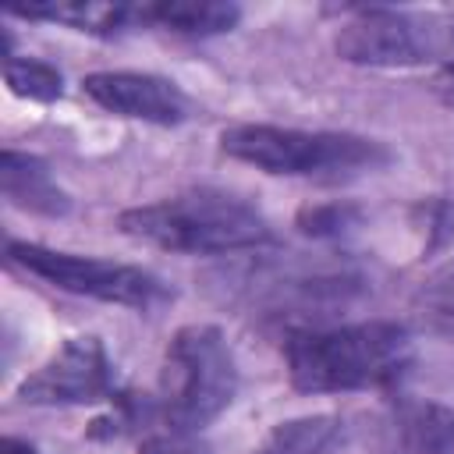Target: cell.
<instances>
[{"label":"cell","mask_w":454,"mask_h":454,"mask_svg":"<svg viewBox=\"0 0 454 454\" xmlns=\"http://www.w3.org/2000/svg\"><path fill=\"white\" fill-rule=\"evenodd\" d=\"M220 149L266 174L351 181L390 163L383 142L351 131H305L280 124H234L220 135Z\"/></svg>","instance_id":"3957f363"},{"label":"cell","mask_w":454,"mask_h":454,"mask_svg":"<svg viewBox=\"0 0 454 454\" xmlns=\"http://www.w3.org/2000/svg\"><path fill=\"white\" fill-rule=\"evenodd\" d=\"M7 255H11V262L25 266L28 273L50 280L60 291L89 294V298H99V301H110V305L153 309V305H163L170 298V287L142 266L96 259V255L57 252V248H46V245H35V241H7Z\"/></svg>","instance_id":"8992f818"},{"label":"cell","mask_w":454,"mask_h":454,"mask_svg":"<svg viewBox=\"0 0 454 454\" xmlns=\"http://www.w3.org/2000/svg\"><path fill=\"white\" fill-rule=\"evenodd\" d=\"M0 188H4V199L21 206V209H32V213H43V216H64L67 213V195L57 188L50 167L32 156V153H18V149H4L0 156Z\"/></svg>","instance_id":"30bf717a"},{"label":"cell","mask_w":454,"mask_h":454,"mask_svg":"<svg viewBox=\"0 0 454 454\" xmlns=\"http://www.w3.org/2000/svg\"><path fill=\"white\" fill-rule=\"evenodd\" d=\"M0 454H39V450H35V447H28L25 440L4 436V440H0Z\"/></svg>","instance_id":"ac0fdd59"},{"label":"cell","mask_w":454,"mask_h":454,"mask_svg":"<svg viewBox=\"0 0 454 454\" xmlns=\"http://www.w3.org/2000/svg\"><path fill=\"white\" fill-rule=\"evenodd\" d=\"M380 454H454V408L401 397L369 426Z\"/></svg>","instance_id":"9c48e42d"},{"label":"cell","mask_w":454,"mask_h":454,"mask_svg":"<svg viewBox=\"0 0 454 454\" xmlns=\"http://www.w3.org/2000/svg\"><path fill=\"white\" fill-rule=\"evenodd\" d=\"M85 96H92L103 110L131 117V121H145V124H181L188 117V96L160 78V74H145V71H96L82 78Z\"/></svg>","instance_id":"ba28073f"},{"label":"cell","mask_w":454,"mask_h":454,"mask_svg":"<svg viewBox=\"0 0 454 454\" xmlns=\"http://www.w3.org/2000/svg\"><path fill=\"white\" fill-rule=\"evenodd\" d=\"M142 454H206V447L195 440V433H177V429H167V433H156L142 443Z\"/></svg>","instance_id":"2e32d148"},{"label":"cell","mask_w":454,"mask_h":454,"mask_svg":"<svg viewBox=\"0 0 454 454\" xmlns=\"http://www.w3.org/2000/svg\"><path fill=\"white\" fill-rule=\"evenodd\" d=\"M433 89H436V96H440L447 106H454V64H443V67H440Z\"/></svg>","instance_id":"e0dca14e"},{"label":"cell","mask_w":454,"mask_h":454,"mask_svg":"<svg viewBox=\"0 0 454 454\" xmlns=\"http://www.w3.org/2000/svg\"><path fill=\"white\" fill-rule=\"evenodd\" d=\"M351 223H355L351 206H316V209H301V216H298V227L316 238H333V234L348 231Z\"/></svg>","instance_id":"5bb4252c"},{"label":"cell","mask_w":454,"mask_h":454,"mask_svg":"<svg viewBox=\"0 0 454 454\" xmlns=\"http://www.w3.org/2000/svg\"><path fill=\"white\" fill-rule=\"evenodd\" d=\"M344 440L340 415H301L280 422L248 454H333Z\"/></svg>","instance_id":"7c38bea8"},{"label":"cell","mask_w":454,"mask_h":454,"mask_svg":"<svg viewBox=\"0 0 454 454\" xmlns=\"http://www.w3.org/2000/svg\"><path fill=\"white\" fill-rule=\"evenodd\" d=\"M422 305L429 312V319L443 323V326H454V270L433 277L422 291Z\"/></svg>","instance_id":"9a60e30c"},{"label":"cell","mask_w":454,"mask_h":454,"mask_svg":"<svg viewBox=\"0 0 454 454\" xmlns=\"http://www.w3.org/2000/svg\"><path fill=\"white\" fill-rule=\"evenodd\" d=\"M121 231L184 255H227L273 241L266 216L245 199L216 188H192L121 213Z\"/></svg>","instance_id":"7a4b0ae2"},{"label":"cell","mask_w":454,"mask_h":454,"mask_svg":"<svg viewBox=\"0 0 454 454\" xmlns=\"http://www.w3.org/2000/svg\"><path fill=\"white\" fill-rule=\"evenodd\" d=\"M287 376L305 394L394 387L415 351L411 333L390 319H365L330 330H294L284 344Z\"/></svg>","instance_id":"6da1fadb"},{"label":"cell","mask_w":454,"mask_h":454,"mask_svg":"<svg viewBox=\"0 0 454 454\" xmlns=\"http://www.w3.org/2000/svg\"><path fill=\"white\" fill-rule=\"evenodd\" d=\"M238 7L216 0H160L145 4V25L177 32V35H216L234 28Z\"/></svg>","instance_id":"8fae6325"},{"label":"cell","mask_w":454,"mask_h":454,"mask_svg":"<svg viewBox=\"0 0 454 454\" xmlns=\"http://www.w3.org/2000/svg\"><path fill=\"white\" fill-rule=\"evenodd\" d=\"M4 78H7L14 96L39 99V103L60 99V85H64L57 67H50V64H43L35 57H7L4 60Z\"/></svg>","instance_id":"4fadbf2b"},{"label":"cell","mask_w":454,"mask_h":454,"mask_svg":"<svg viewBox=\"0 0 454 454\" xmlns=\"http://www.w3.org/2000/svg\"><path fill=\"white\" fill-rule=\"evenodd\" d=\"M114 394V365L99 337H71L21 387L25 404H92Z\"/></svg>","instance_id":"52a82bcc"},{"label":"cell","mask_w":454,"mask_h":454,"mask_svg":"<svg viewBox=\"0 0 454 454\" xmlns=\"http://www.w3.org/2000/svg\"><path fill=\"white\" fill-rule=\"evenodd\" d=\"M238 390V365L223 333L209 323L181 326L163 355L160 411L167 429L199 433L209 426Z\"/></svg>","instance_id":"277c9868"},{"label":"cell","mask_w":454,"mask_h":454,"mask_svg":"<svg viewBox=\"0 0 454 454\" xmlns=\"http://www.w3.org/2000/svg\"><path fill=\"white\" fill-rule=\"evenodd\" d=\"M337 53L369 67H408L422 60L454 64V18H419L390 7L355 11L337 39Z\"/></svg>","instance_id":"5b68a950"}]
</instances>
